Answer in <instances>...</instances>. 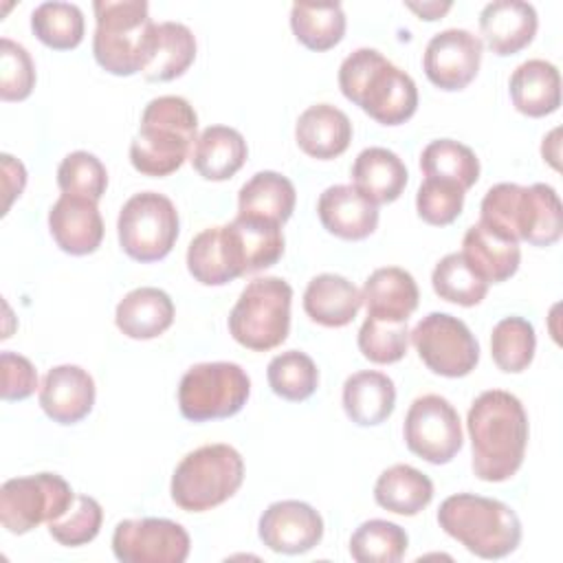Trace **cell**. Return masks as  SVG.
<instances>
[{"instance_id":"obj_38","label":"cell","mask_w":563,"mask_h":563,"mask_svg":"<svg viewBox=\"0 0 563 563\" xmlns=\"http://www.w3.org/2000/svg\"><path fill=\"white\" fill-rule=\"evenodd\" d=\"M537 334L528 319L504 317L490 332V356L495 365L506 374H519L528 369L534 358Z\"/></svg>"},{"instance_id":"obj_50","label":"cell","mask_w":563,"mask_h":563,"mask_svg":"<svg viewBox=\"0 0 563 563\" xmlns=\"http://www.w3.org/2000/svg\"><path fill=\"white\" fill-rule=\"evenodd\" d=\"M559 134H561V130L554 128V130L543 139V145H541L543 158H545L554 169H559Z\"/></svg>"},{"instance_id":"obj_20","label":"cell","mask_w":563,"mask_h":563,"mask_svg":"<svg viewBox=\"0 0 563 563\" xmlns=\"http://www.w3.org/2000/svg\"><path fill=\"white\" fill-rule=\"evenodd\" d=\"M317 216L323 229L341 240H365L378 227V205L354 185H332L321 191Z\"/></svg>"},{"instance_id":"obj_11","label":"cell","mask_w":563,"mask_h":563,"mask_svg":"<svg viewBox=\"0 0 563 563\" xmlns=\"http://www.w3.org/2000/svg\"><path fill=\"white\" fill-rule=\"evenodd\" d=\"M75 497L70 484L57 473L13 477L0 488V521L11 534H26L62 517Z\"/></svg>"},{"instance_id":"obj_27","label":"cell","mask_w":563,"mask_h":563,"mask_svg":"<svg viewBox=\"0 0 563 563\" xmlns=\"http://www.w3.org/2000/svg\"><path fill=\"white\" fill-rule=\"evenodd\" d=\"M512 106L532 119L548 117L561 106V75L552 62L528 59L510 75Z\"/></svg>"},{"instance_id":"obj_35","label":"cell","mask_w":563,"mask_h":563,"mask_svg":"<svg viewBox=\"0 0 563 563\" xmlns=\"http://www.w3.org/2000/svg\"><path fill=\"white\" fill-rule=\"evenodd\" d=\"M231 227L238 235L246 273L271 268L284 255L282 224L266 218L238 213Z\"/></svg>"},{"instance_id":"obj_28","label":"cell","mask_w":563,"mask_h":563,"mask_svg":"<svg viewBox=\"0 0 563 563\" xmlns=\"http://www.w3.org/2000/svg\"><path fill=\"white\" fill-rule=\"evenodd\" d=\"M249 147L244 136L229 125H209L205 128L189 154L194 169L205 180H229L246 163Z\"/></svg>"},{"instance_id":"obj_19","label":"cell","mask_w":563,"mask_h":563,"mask_svg":"<svg viewBox=\"0 0 563 563\" xmlns=\"http://www.w3.org/2000/svg\"><path fill=\"white\" fill-rule=\"evenodd\" d=\"M95 405V380L79 365L51 367L40 385V407L59 424L84 420Z\"/></svg>"},{"instance_id":"obj_3","label":"cell","mask_w":563,"mask_h":563,"mask_svg":"<svg viewBox=\"0 0 563 563\" xmlns=\"http://www.w3.org/2000/svg\"><path fill=\"white\" fill-rule=\"evenodd\" d=\"M198 114L178 95L152 99L143 114L139 134L130 143L132 167L152 178H163L183 167L196 143Z\"/></svg>"},{"instance_id":"obj_33","label":"cell","mask_w":563,"mask_h":563,"mask_svg":"<svg viewBox=\"0 0 563 563\" xmlns=\"http://www.w3.org/2000/svg\"><path fill=\"white\" fill-rule=\"evenodd\" d=\"M374 499L389 512L413 517L431 504L433 482L409 464H394L378 475L374 484Z\"/></svg>"},{"instance_id":"obj_1","label":"cell","mask_w":563,"mask_h":563,"mask_svg":"<svg viewBox=\"0 0 563 563\" xmlns=\"http://www.w3.org/2000/svg\"><path fill=\"white\" fill-rule=\"evenodd\" d=\"M471 466L484 482H506L523 464L528 446V413L521 400L504 389L482 391L466 416Z\"/></svg>"},{"instance_id":"obj_43","label":"cell","mask_w":563,"mask_h":563,"mask_svg":"<svg viewBox=\"0 0 563 563\" xmlns=\"http://www.w3.org/2000/svg\"><path fill=\"white\" fill-rule=\"evenodd\" d=\"M409 330L407 321H385L369 317L358 330V350L361 354L378 365L398 363L407 354Z\"/></svg>"},{"instance_id":"obj_32","label":"cell","mask_w":563,"mask_h":563,"mask_svg":"<svg viewBox=\"0 0 563 563\" xmlns=\"http://www.w3.org/2000/svg\"><path fill=\"white\" fill-rule=\"evenodd\" d=\"M297 202L295 185L279 172L253 174L238 194V213L257 216L284 224L290 220Z\"/></svg>"},{"instance_id":"obj_47","label":"cell","mask_w":563,"mask_h":563,"mask_svg":"<svg viewBox=\"0 0 563 563\" xmlns=\"http://www.w3.org/2000/svg\"><path fill=\"white\" fill-rule=\"evenodd\" d=\"M0 372H2V400H24L37 389V372L33 363L15 352L0 354Z\"/></svg>"},{"instance_id":"obj_48","label":"cell","mask_w":563,"mask_h":563,"mask_svg":"<svg viewBox=\"0 0 563 563\" xmlns=\"http://www.w3.org/2000/svg\"><path fill=\"white\" fill-rule=\"evenodd\" d=\"M2 178H4V194H7V205L4 209L9 211L11 202L20 198L24 185H26V169L20 161H15L11 154H2Z\"/></svg>"},{"instance_id":"obj_5","label":"cell","mask_w":563,"mask_h":563,"mask_svg":"<svg viewBox=\"0 0 563 563\" xmlns=\"http://www.w3.org/2000/svg\"><path fill=\"white\" fill-rule=\"evenodd\" d=\"M440 528L479 559H504L521 543L517 512L493 497L457 493L438 508Z\"/></svg>"},{"instance_id":"obj_44","label":"cell","mask_w":563,"mask_h":563,"mask_svg":"<svg viewBox=\"0 0 563 563\" xmlns=\"http://www.w3.org/2000/svg\"><path fill=\"white\" fill-rule=\"evenodd\" d=\"M103 523V508L90 495H77L73 506L48 523V534L66 548H79L90 543Z\"/></svg>"},{"instance_id":"obj_42","label":"cell","mask_w":563,"mask_h":563,"mask_svg":"<svg viewBox=\"0 0 563 563\" xmlns=\"http://www.w3.org/2000/svg\"><path fill=\"white\" fill-rule=\"evenodd\" d=\"M57 187L62 189V194L81 196L99 202L108 187L106 165L90 152H70L57 167Z\"/></svg>"},{"instance_id":"obj_37","label":"cell","mask_w":563,"mask_h":563,"mask_svg":"<svg viewBox=\"0 0 563 563\" xmlns=\"http://www.w3.org/2000/svg\"><path fill=\"white\" fill-rule=\"evenodd\" d=\"M407 545L405 528L387 519L363 521L350 537V554L358 563H398Z\"/></svg>"},{"instance_id":"obj_26","label":"cell","mask_w":563,"mask_h":563,"mask_svg":"<svg viewBox=\"0 0 563 563\" xmlns=\"http://www.w3.org/2000/svg\"><path fill=\"white\" fill-rule=\"evenodd\" d=\"M114 323L130 339H156L174 323V301L161 288H134L117 303Z\"/></svg>"},{"instance_id":"obj_6","label":"cell","mask_w":563,"mask_h":563,"mask_svg":"<svg viewBox=\"0 0 563 563\" xmlns=\"http://www.w3.org/2000/svg\"><path fill=\"white\" fill-rule=\"evenodd\" d=\"M97 29L92 55L97 64L117 77L143 73L154 22L145 0H97L92 2Z\"/></svg>"},{"instance_id":"obj_4","label":"cell","mask_w":563,"mask_h":563,"mask_svg":"<svg viewBox=\"0 0 563 563\" xmlns=\"http://www.w3.org/2000/svg\"><path fill=\"white\" fill-rule=\"evenodd\" d=\"M479 222L532 246H552L563 233V207L554 187L534 183L493 185L479 205Z\"/></svg>"},{"instance_id":"obj_24","label":"cell","mask_w":563,"mask_h":563,"mask_svg":"<svg viewBox=\"0 0 563 563\" xmlns=\"http://www.w3.org/2000/svg\"><path fill=\"white\" fill-rule=\"evenodd\" d=\"M363 303L369 317L407 321L418 308L420 290L413 275L400 266L376 268L363 284Z\"/></svg>"},{"instance_id":"obj_22","label":"cell","mask_w":563,"mask_h":563,"mask_svg":"<svg viewBox=\"0 0 563 563\" xmlns=\"http://www.w3.org/2000/svg\"><path fill=\"white\" fill-rule=\"evenodd\" d=\"M462 255L486 284L510 279L521 262L519 242L477 222L462 238Z\"/></svg>"},{"instance_id":"obj_18","label":"cell","mask_w":563,"mask_h":563,"mask_svg":"<svg viewBox=\"0 0 563 563\" xmlns=\"http://www.w3.org/2000/svg\"><path fill=\"white\" fill-rule=\"evenodd\" d=\"M48 231L68 255H90L101 246L103 218L90 198L62 194L48 211Z\"/></svg>"},{"instance_id":"obj_15","label":"cell","mask_w":563,"mask_h":563,"mask_svg":"<svg viewBox=\"0 0 563 563\" xmlns=\"http://www.w3.org/2000/svg\"><path fill=\"white\" fill-rule=\"evenodd\" d=\"M484 44L466 29L435 33L424 48L422 68L427 79L446 92L464 90L479 73Z\"/></svg>"},{"instance_id":"obj_36","label":"cell","mask_w":563,"mask_h":563,"mask_svg":"<svg viewBox=\"0 0 563 563\" xmlns=\"http://www.w3.org/2000/svg\"><path fill=\"white\" fill-rule=\"evenodd\" d=\"M420 169L424 176L453 180L466 191L479 178V158L468 145L460 141L438 139L422 150Z\"/></svg>"},{"instance_id":"obj_7","label":"cell","mask_w":563,"mask_h":563,"mask_svg":"<svg viewBox=\"0 0 563 563\" xmlns=\"http://www.w3.org/2000/svg\"><path fill=\"white\" fill-rule=\"evenodd\" d=\"M244 482V460L231 444H205L174 468L172 501L187 512L211 510L231 499Z\"/></svg>"},{"instance_id":"obj_41","label":"cell","mask_w":563,"mask_h":563,"mask_svg":"<svg viewBox=\"0 0 563 563\" xmlns=\"http://www.w3.org/2000/svg\"><path fill=\"white\" fill-rule=\"evenodd\" d=\"M431 284L440 299L464 308L477 306L488 292V284L471 268L462 253L444 255L431 273Z\"/></svg>"},{"instance_id":"obj_17","label":"cell","mask_w":563,"mask_h":563,"mask_svg":"<svg viewBox=\"0 0 563 563\" xmlns=\"http://www.w3.org/2000/svg\"><path fill=\"white\" fill-rule=\"evenodd\" d=\"M187 271L202 286H224L246 275L242 249L231 222L209 227L189 242Z\"/></svg>"},{"instance_id":"obj_2","label":"cell","mask_w":563,"mask_h":563,"mask_svg":"<svg viewBox=\"0 0 563 563\" xmlns=\"http://www.w3.org/2000/svg\"><path fill=\"white\" fill-rule=\"evenodd\" d=\"M339 88L380 125H400L416 114L418 88L411 75L376 48H356L339 66Z\"/></svg>"},{"instance_id":"obj_45","label":"cell","mask_w":563,"mask_h":563,"mask_svg":"<svg viewBox=\"0 0 563 563\" xmlns=\"http://www.w3.org/2000/svg\"><path fill=\"white\" fill-rule=\"evenodd\" d=\"M464 207V189L444 178L424 176L418 194H416V211L422 222L431 227L451 224Z\"/></svg>"},{"instance_id":"obj_16","label":"cell","mask_w":563,"mask_h":563,"mask_svg":"<svg viewBox=\"0 0 563 563\" xmlns=\"http://www.w3.org/2000/svg\"><path fill=\"white\" fill-rule=\"evenodd\" d=\"M257 534L273 552L303 554L323 539V519L306 501L282 499L262 512Z\"/></svg>"},{"instance_id":"obj_29","label":"cell","mask_w":563,"mask_h":563,"mask_svg":"<svg viewBox=\"0 0 563 563\" xmlns=\"http://www.w3.org/2000/svg\"><path fill=\"white\" fill-rule=\"evenodd\" d=\"M409 172L398 154L387 147H365L352 165V185L374 205H389L400 198Z\"/></svg>"},{"instance_id":"obj_14","label":"cell","mask_w":563,"mask_h":563,"mask_svg":"<svg viewBox=\"0 0 563 563\" xmlns=\"http://www.w3.org/2000/svg\"><path fill=\"white\" fill-rule=\"evenodd\" d=\"M189 550V532L163 517L123 519L112 532V552L121 563H183Z\"/></svg>"},{"instance_id":"obj_9","label":"cell","mask_w":563,"mask_h":563,"mask_svg":"<svg viewBox=\"0 0 563 563\" xmlns=\"http://www.w3.org/2000/svg\"><path fill=\"white\" fill-rule=\"evenodd\" d=\"M251 378L229 361L191 365L178 385V407L183 418L207 422L235 416L249 400Z\"/></svg>"},{"instance_id":"obj_23","label":"cell","mask_w":563,"mask_h":563,"mask_svg":"<svg viewBox=\"0 0 563 563\" xmlns=\"http://www.w3.org/2000/svg\"><path fill=\"white\" fill-rule=\"evenodd\" d=\"M295 139L303 154L317 161H332L350 147L352 121L336 106L317 103L299 114Z\"/></svg>"},{"instance_id":"obj_46","label":"cell","mask_w":563,"mask_h":563,"mask_svg":"<svg viewBox=\"0 0 563 563\" xmlns=\"http://www.w3.org/2000/svg\"><path fill=\"white\" fill-rule=\"evenodd\" d=\"M35 88V64L29 51L9 40H0V97L2 101H24Z\"/></svg>"},{"instance_id":"obj_49","label":"cell","mask_w":563,"mask_h":563,"mask_svg":"<svg viewBox=\"0 0 563 563\" xmlns=\"http://www.w3.org/2000/svg\"><path fill=\"white\" fill-rule=\"evenodd\" d=\"M409 11H413L420 20H440L453 4L451 2H405Z\"/></svg>"},{"instance_id":"obj_8","label":"cell","mask_w":563,"mask_h":563,"mask_svg":"<svg viewBox=\"0 0 563 563\" xmlns=\"http://www.w3.org/2000/svg\"><path fill=\"white\" fill-rule=\"evenodd\" d=\"M292 288L282 277H257L244 286L229 312V332L246 350L268 352L290 330Z\"/></svg>"},{"instance_id":"obj_12","label":"cell","mask_w":563,"mask_h":563,"mask_svg":"<svg viewBox=\"0 0 563 563\" xmlns=\"http://www.w3.org/2000/svg\"><path fill=\"white\" fill-rule=\"evenodd\" d=\"M420 361L440 376L462 378L479 361V343L468 325L446 312H429L409 332Z\"/></svg>"},{"instance_id":"obj_13","label":"cell","mask_w":563,"mask_h":563,"mask_svg":"<svg viewBox=\"0 0 563 563\" xmlns=\"http://www.w3.org/2000/svg\"><path fill=\"white\" fill-rule=\"evenodd\" d=\"M405 444L429 464H446L462 449V422L457 409L438 394L418 396L405 416Z\"/></svg>"},{"instance_id":"obj_40","label":"cell","mask_w":563,"mask_h":563,"mask_svg":"<svg viewBox=\"0 0 563 563\" xmlns=\"http://www.w3.org/2000/svg\"><path fill=\"white\" fill-rule=\"evenodd\" d=\"M266 378L273 394L290 402L310 398L319 387V369L314 361L299 350H286L273 356L266 369Z\"/></svg>"},{"instance_id":"obj_10","label":"cell","mask_w":563,"mask_h":563,"mask_svg":"<svg viewBox=\"0 0 563 563\" xmlns=\"http://www.w3.org/2000/svg\"><path fill=\"white\" fill-rule=\"evenodd\" d=\"M180 220L174 202L158 191H141L119 211L117 233L123 253L136 262H158L174 249Z\"/></svg>"},{"instance_id":"obj_21","label":"cell","mask_w":563,"mask_h":563,"mask_svg":"<svg viewBox=\"0 0 563 563\" xmlns=\"http://www.w3.org/2000/svg\"><path fill=\"white\" fill-rule=\"evenodd\" d=\"M539 18L530 2L521 0H495L479 13V31L486 46L508 57L523 51L537 35Z\"/></svg>"},{"instance_id":"obj_31","label":"cell","mask_w":563,"mask_h":563,"mask_svg":"<svg viewBox=\"0 0 563 563\" xmlns=\"http://www.w3.org/2000/svg\"><path fill=\"white\" fill-rule=\"evenodd\" d=\"M196 59V37L189 26L180 22H158L154 24L147 62L143 77L147 81H172L194 64Z\"/></svg>"},{"instance_id":"obj_30","label":"cell","mask_w":563,"mask_h":563,"mask_svg":"<svg viewBox=\"0 0 563 563\" xmlns=\"http://www.w3.org/2000/svg\"><path fill=\"white\" fill-rule=\"evenodd\" d=\"M396 407L394 380L374 369H363L343 383V409L358 427H376L385 422Z\"/></svg>"},{"instance_id":"obj_25","label":"cell","mask_w":563,"mask_h":563,"mask_svg":"<svg viewBox=\"0 0 563 563\" xmlns=\"http://www.w3.org/2000/svg\"><path fill=\"white\" fill-rule=\"evenodd\" d=\"M361 306V290L347 277L334 273L312 277L303 292L306 314L325 328H343L352 323Z\"/></svg>"},{"instance_id":"obj_34","label":"cell","mask_w":563,"mask_h":563,"mask_svg":"<svg viewBox=\"0 0 563 563\" xmlns=\"http://www.w3.org/2000/svg\"><path fill=\"white\" fill-rule=\"evenodd\" d=\"M290 29L306 48L330 51L345 35V13L339 2L334 4H306L297 2L290 9Z\"/></svg>"},{"instance_id":"obj_39","label":"cell","mask_w":563,"mask_h":563,"mask_svg":"<svg viewBox=\"0 0 563 563\" xmlns=\"http://www.w3.org/2000/svg\"><path fill=\"white\" fill-rule=\"evenodd\" d=\"M31 31L44 46L70 51L84 40V13L73 2H42L31 13Z\"/></svg>"}]
</instances>
